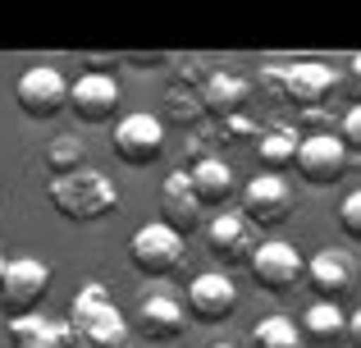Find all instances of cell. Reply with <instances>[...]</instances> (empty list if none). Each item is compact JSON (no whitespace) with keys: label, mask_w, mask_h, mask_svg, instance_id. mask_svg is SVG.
I'll return each instance as SVG.
<instances>
[{"label":"cell","mask_w":361,"mask_h":348,"mask_svg":"<svg viewBox=\"0 0 361 348\" xmlns=\"http://www.w3.org/2000/svg\"><path fill=\"white\" fill-rule=\"evenodd\" d=\"M69 348H128V316L115 307L110 289L101 280H87L69 298Z\"/></svg>","instance_id":"6da1fadb"},{"label":"cell","mask_w":361,"mask_h":348,"mask_svg":"<svg viewBox=\"0 0 361 348\" xmlns=\"http://www.w3.org/2000/svg\"><path fill=\"white\" fill-rule=\"evenodd\" d=\"M51 206L64 215V220H78V224H92V220H106L115 211L119 193H115V179L101 174L97 165H82L73 174H60L51 179Z\"/></svg>","instance_id":"7a4b0ae2"},{"label":"cell","mask_w":361,"mask_h":348,"mask_svg":"<svg viewBox=\"0 0 361 348\" xmlns=\"http://www.w3.org/2000/svg\"><path fill=\"white\" fill-rule=\"evenodd\" d=\"M183 252H188V239L174 234L165 220H147L137 234L128 239V261L137 275L147 280H165L183 266Z\"/></svg>","instance_id":"3957f363"},{"label":"cell","mask_w":361,"mask_h":348,"mask_svg":"<svg viewBox=\"0 0 361 348\" xmlns=\"http://www.w3.org/2000/svg\"><path fill=\"white\" fill-rule=\"evenodd\" d=\"M247 270H252L256 289L270 298H283L298 289V280L307 275V261H302V252L293 248V243L283 239H265L261 248L252 252V261H247Z\"/></svg>","instance_id":"277c9868"},{"label":"cell","mask_w":361,"mask_h":348,"mask_svg":"<svg viewBox=\"0 0 361 348\" xmlns=\"http://www.w3.org/2000/svg\"><path fill=\"white\" fill-rule=\"evenodd\" d=\"M14 101L27 119H55L60 110H69V83L55 64H32V69L18 73Z\"/></svg>","instance_id":"5b68a950"},{"label":"cell","mask_w":361,"mask_h":348,"mask_svg":"<svg viewBox=\"0 0 361 348\" xmlns=\"http://www.w3.org/2000/svg\"><path fill=\"white\" fill-rule=\"evenodd\" d=\"M51 294V266L37 257H18L5 266V284H0V307L5 316H32L42 307V298Z\"/></svg>","instance_id":"8992f818"},{"label":"cell","mask_w":361,"mask_h":348,"mask_svg":"<svg viewBox=\"0 0 361 348\" xmlns=\"http://www.w3.org/2000/svg\"><path fill=\"white\" fill-rule=\"evenodd\" d=\"M238 197L252 229H279L293 215V188L283 184V174H252L238 188Z\"/></svg>","instance_id":"52a82bcc"},{"label":"cell","mask_w":361,"mask_h":348,"mask_svg":"<svg viewBox=\"0 0 361 348\" xmlns=\"http://www.w3.org/2000/svg\"><path fill=\"white\" fill-rule=\"evenodd\" d=\"M206 248L229 270V266H247L252 252L261 248V239H256V229L247 224L243 211H229V206H224V211H215L211 220H206Z\"/></svg>","instance_id":"ba28073f"},{"label":"cell","mask_w":361,"mask_h":348,"mask_svg":"<svg viewBox=\"0 0 361 348\" xmlns=\"http://www.w3.org/2000/svg\"><path fill=\"white\" fill-rule=\"evenodd\" d=\"M183 312L192 316V325H220V321H229V316L238 312V289H233L229 270H202V275H192Z\"/></svg>","instance_id":"9c48e42d"},{"label":"cell","mask_w":361,"mask_h":348,"mask_svg":"<svg viewBox=\"0 0 361 348\" xmlns=\"http://www.w3.org/2000/svg\"><path fill=\"white\" fill-rule=\"evenodd\" d=\"M165 152V119L151 110H133L115 124V156L123 165H151Z\"/></svg>","instance_id":"30bf717a"},{"label":"cell","mask_w":361,"mask_h":348,"mask_svg":"<svg viewBox=\"0 0 361 348\" xmlns=\"http://www.w3.org/2000/svg\"><path fill=\"white\" fill-rule=\"evenodd\" d=\"M293 165H298V174L307 179L311 188H329V184H338V179H343L348 152H343V143L334 138V128H325V133H302Z\"/></svg>","instance_id":"8fae6325"},{"label":"cell","mask_w":361,"mask_h":348,"mask_svg":"<svg viewBox=\"0 0 361 348\" xmlns=\"http://www.w3.org/2000/svg\"><path fill=\"white\" fill-rule=\"evenodd\" d=\"M119 83L101 69H87L69 83V110L78 124H110L119 115Z\"/></svg>","instance_id":"7c38bea8"},{"label":"cell","mask_w":361,"mask_h":348,"mask_svg":"<svg viewBox=\"0 0 361 348\" xmlns=\"http://www.w3.org/2000/svg\"><path fill=\"white\" fill-rule=\"evenodd\" d=\"M188 312H183V303L178 298H169V294H142L137 298V312H133V321H128V330H137L142 340H151V344H174V340H183L188 335Z\"/></svg>","instance_id":"4fadbf2b"},{"label":"cell","mask_w":361,"mask_h":348,"mask_svg":"<svg viewBox=\"0 0 361 348\" xmlns=\"http://www.w3.org/2000/svg\"><path fill=\"white\" fill-rule=\"evenodd\" d=\"M334 88H338V73L320 60H298V64H283L279 69V97L302 106V110H320V101Z\"/></svg>","instance_id":"5bb4252c"},{"label":"cell","mask_w":361,"mask_h":348,"mask_svg":"<svg viewBox=\"0 0 361 348\" xmlns=\"http://www.w3.org/2000/svg\"><path fill=\"white\" fill-rule=\"evenodd\" d=\"M302 280L316 289V303H338L343 294L357 289V261H353V252H343V248H320L316 257L307 261V275Z\"/></svg>","instance_id":"9a60e30c"},{"label":"cell","mask_w":361,"mask_h":348,"mask_svg":"<svg viewBox=\"0 0 361 348\" xmlns=\"http://www.w3.org/2000/svg\"><path fill=\"white\" fill-rule=\"evenodd\" d=\"M183 170H188V184H192L202 211H224V206L238 197V174H233V165L220 161V156H202V161L183 165Z\"/></svg>","instance_id":"2e32d148"},{"label":"cell","mask_w":361,"mask_h":348,"mask_svg":"<svg viewBox=\"0 0 361 348\" xmlns=\"http://www.w3.org/2000/svg\"><path fill=\"white\" fill-rule=\"evenodd\" d=\"M160 211H165V224L174 234H183V239L192 229H202V202H197L183 165H178L174 174H165V184H160Z\"/></svg>","instance_id":"e0dca14e"},{"label":"cell","mask_w":361,"mask_h":348,"mask_svg":"<svg viewBox=\"0 0 361 348\" xmlns=\"http://www.w3.org/2000/svg\"><path fill=\"white\" fill-rule=\"evenodd\" d=\"M247 101H252V88H247L238 73H211L202 83V110L211 119H220V124L247 115Z\"/></svg>","instance_id":"ac0fdd59"},{"label":"cell","mask_w":361,"mask_h":348,"mask_svg":"<svg viewBox=\"0 0 361 348\" xmlns=\"http://www.w3.org/2000/svg\"><path fill=\"white\" fill-rule=\"evenodd\" d=\"M343 325H348V312L338 303H311L298 321V335L311 340V348H334L343 340Z\"/></svg>","instance_id":"d6986e66"},{"label":"cell","mask_w":361,"mask_h":348,"mask_svg":"<svg viewBox=\"0 0 361 348\" xmlns=\"http://www.w3.org/2000/svg\"><path fill=\"white\" fill-rule=\"evenodd\" d=\"M302 133L293 124H270L261 128V143H256V161H261V174H283L298 156Z\"/></svg>","instance_id":"ffe728a7"},{"label":"cell","mask_w":361,"mask_h":348,"mask_svg":"<svg viewBox=\"0 0 361 348\" xmlns=\"http://www.w3.org/2000/svg\"><path fill=\"white\" fill-rule=\"evenodd\" d=\"M9 340H14V348H69V330H64V321L32 312L9 321Z\"/></svg>","instance_id":"44dd1931"},{"label":"cell","mask_w":361,"mask_h":348,"mask_svg":"<svg viewBox=\"0 0 361 348\" xmlns=\"http://www.w3.org/2000/svg\"><path fill=\"white\" fill-rule=\"evenodd\" d=\"M46 170H51V179H60V174H73V170H82L87 165V147H82V138H51V147H46Z\"/></svg>","instance_id":"7402d4cb"},{"label":"cell","mask_w":361,"mask_h":348,"mask_svg":"<svg viewBox=\"0 0 361 348\" xmlns=\"http://www.w3.org/2000/svg\"><path fill=\"white\" fill-rule=\"evenodd\" d=\"M252 344L256 348H302L298 321L293 316H265V321L252 325Z\"/></svg>","instance_id":"603a6c76"},{"label":"cell","mask_w":361,"mask_h":348,"mask_svg":"<svg viewBox=\"0 0 361 348\" xmlns=\"http://www.w3.org/2000/svg\"><path fill=\"white\" fill-rule=\"evenodd\" d=\"M165 115L174 119V124H202L206 119V110H202V92H192V88H169L165 92Z\"/></svg>","instance_id":"cb8c5ba5"},{"label":"cell","mask_w":361,"mask_h":348,"mask_svg":"<svg viewBox=\"0 0 361 348\" xmlns=\"http://www.w3.org/2000/svg\"><path fill=\"white\" fill-rule=\"evenodd\" d=\"M338 229L353 243H361V188H353V193L338 202Z\"/></svg>","instance_id":"d4e9b609"},{"label":"cell","mask_w":361,"mask_h":348,"mask_svg":"<svg viewBox=\"0 0 361 348\" xmlns=\"http://www.w3.org/2000/svg\"><path fill=\"white\" fill-rule=\"evenodd\" d=\"M338 143H343V152H348V156H353V152L361 156V101L343 115V124H338Z\"/></svg>","instance_id":"484cf974"},{"label":"cell","mask_w":361,"mask_h":348,"mask_svg":"<svg viewBox=\"0 0 361 348\" xmlns=\"http://www.w3.org/2000/svg\"><path fill=\"white\" fill-rule=\"evenodd\" d=\"M343 340H348V348H361V307L353 316H348V325H343Z\"/></svg>","instance_id":"4316f807"},{"label":"cell","mask_w":361,"mask_h":348,"mask_svg":"<svg viewBox=\"0 0 361 348\" xmlns=\"http://www.w3.org/2000/svg\"><path fill=\"white\" fill-rule=\"evenodd\" d=\"M348 73H353V83H357V92H361V51L348 60Z\"/></svg>","instance_id":"83f0119b"},{"label":"cell","mask_w":361,"mask_h":348,"mask_svg":"<svg viewBox=\"0 0 361 348\" xmlns=\"http://www.w3.org/2000/svg\"><path fill=\"white\" fill-rule=\"evenodd\" d=\"M5 266H9V261H5V257H0V284H5Z\"/></svg>","instance_id":"f1b7e54d"},{"label":"cell","mask_w":361,"mask_h":348,"mask_svg":"<svg viewBox=\"0 0 361 348\" xmlns=\"http://www.w3.org/2000/svg\"><path fill=\"white\" fill-rule=\"evenodd\" d=\"M211 348H238V344H211Z\"/></svg>","instance_id":"f546056e"},{"label":"cell","mask_w":361,"mask_h":348,"mask_svg":"<svg viewBox=\"0 0 361 348\" xmlns=\"http://www.w3.org/2000/svg\"><path fill=\"white\" fill-rule=\"evenodd\" d=\"M353 261H357V270H361V257H353Z\"/></svg>","instance_id":"4dcf8cb0"}]
</instances>
